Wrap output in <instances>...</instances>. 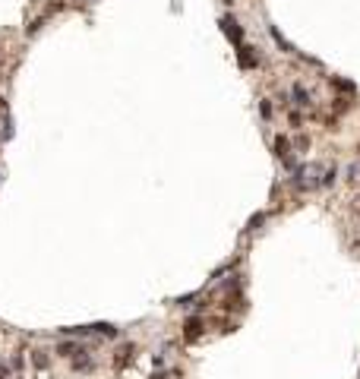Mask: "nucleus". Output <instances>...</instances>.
<instances>
[{"label": "nucleus", "instance_id": "ddd939ff", "mask_svg": "<svg viewBox=\"0 0 360 379\" xmlns=\"http://www.w3.org/2000/svg\"><path fill=\"white\" fill-rule=\"evenodd\" d=\"M297 149H310V139H306V136H297Z\"/></svg>", "mask_w": 360, "mask_h": 379}, {"label": "nucleus", "instance_id": "9d476101", "mask_svg": "<svg viewBox=\"0 0 360 379\" xmlns=\"http://www.w3.org/2000/svg\"><path fill=\"white\" fill-rule=\"evenodd\" d=\"M332 85L341 89V92H354V82H348V79H335V76H332Z\"/></svg>", "mask_w": 360, "mask_h": 379}, {"label": "nucleus", "instance_id": "423d86ee", "mask_svg": "<svg viewBox=\"0 0 360 379\" xmlns=\"http://www.w3.org/2000/svg\"><path fill=\"white\" fill-rule=\"evenodd\" d=\"M291 95H294V104H300V108H310V104H313V95L303 89V82H297Z\"/></svg>", "mask_w": 360, "mask_h": 379}, {"label": "nucleus", "instance_id": "f8f14e48", "mask_svg": "<svg viewBox=\"0 0 360 379\" xmlns=\"http://www.w3.org/2000/svg\"><path fill=\"white\" fill-rule=\"evenodd\" d=\"M262 221H265V215H256V218H250V231H256Z\"/></svg>", "mask_w": 360, "mask_h": 379}, {"label": "nucleus", "instance_id": "f03ea898", "mask_svg": "<svg viewBox=\"0 0 360 379\" xmlns=\"http://www.w3.org/2000/svg\"><path fill=\"white\" fill-rule=\"evenodd\" d=\"M221 32H224V35H228L231 41L237 44V48L243 44V29H240V22H237L234 16H221Z\"/></svg>", "mask_w": 360, "mask_h": 379}, {"label": "nucleus", "instance_id": "6e6552de", "mask_svg": "<svg viewBox=\"0 0 360 379\" xmlns=\"http://www.w3.org/2000/svg\"><path fill=\"white\" fill-rule=\"evenodd\" d=\"M133 351H136L133 344L120 348V354H117V360H114V367H117V370H123V367H126V360H133Z\"/></svg>", "mask_w": 360, "mask_h": 379}, {"label": "nucleus", "instance_id": "0eeeda50", "mask_svg": "<svg viewBox=\"0 0 360 379\" xmlns=\"http://www.w3.org/2000/svg\"><path fill=\"white\" fill-rule=\"evenodd\" d=\"M269 32H272V38H275V44H278V48H281V51H284V54H294V48H291V41H288V38H284V35H281V32H278V29H275V25H272V29H269Z\"/></svg>", "mask_w": 360, "mask_h": 379}, {"label": "nucleus", "instance_id": "20e7f679", "mask_svg": "<svg viewBox=\"0 0 360 379\" xmlns=\"http://www.w3.org/2000/svg\"><path fill=\"white\" fill-rule=\"evenodd\" d=\"M275 155L281 158L288 168H294V158H291V142H288V136H278L275 139Z\"/></svg>", "mask_w": 360, "mask_h": 379}, {"label": "nucleus", "instance_id": "9b49d317", "mask_svg": "<svg viewBox=\"0 0 360 379\" xmlns=\"http://www.w3.org/2000/svg\"><path fill=\"white\" fill-rule=\"evenodd\" d=\"M32 360H35V367H48V354H44V351H35V357H32Z\"/></svg>", "mask_w": 360, "mask_h": 379}, {"label": "nucleus", "instance_id": "4468645a", "mask_svg": "<svg viewBox=\"0 0 360 379\" xmlns=\"http://www.w3.org/2000/svg\"><path fill=\"white\" fill-rule=\"evenodd\" d=\"M6 376H10V370H6L3 363H0V379H6Z\"/></svg>", "mask_w": 360, "mask_h": 379}, {"label": "nucleus", "instance_id": "1a4fd4ad", "mask_svg": "<svg viewBox=\"0 0 360 379\" xmlns=\"http://www.w3.org/2000/svg\"><path fill=\"white\" fill-rule=\"evenodd\" d=\"M57 354H63V357H73V354H85L79 344H73V341H66V344H60L57 348Z\"/></svg>", "mask_w": 360, "mask_h": 379}, {"label": "nucleus", "instance_id": "7ed1b4c3", "mask_svg": "<svg viewBox=\"0 0 360 379\" xmlns=\"http://www.w3.org/2000/svg\"><path fill=\"white\" fill-rule=\"evenodd\" d=\"M199 335H202V319H199V316H190V319L183 322V338H186V341H196Z\"/></svg>", "mask_w": 360, "mask_h": 379}, {"label": "nucleus", "instance_id": "f257e3e1", "mask_svg": "<svg viewBox=\"0 0 360 379\" xmlns=\"http://www.w3.org/2000/svg\"><path fill=\"white\" fill-rule=\"evenodd\" d=\"M319 174H325L322 164H306V168H297L294 171L297 190H316V187H322V177H319Z\"/></svg>", "mask_w": 360, "mask_h": 379}, {"label": "nucleus", "instance_id": "2eb2a0df", "mask_svg": "<svg viewBox=\"0 0 360 379\" xmlns=\"http://www.w3.org/2000/svg\"><path fill=\"white\" fill-rule=\"evenodd\" d=\"M0 108H3V98H0Z\"/></svg>", "mask_w": 360, "mask_h": 379}, {"label": "nucleus", "instance_id": "39448f33", "mask_svg": "<svg viewBox=\"0 0 360 379\" xmlns=\"http://www.w3.org/2000/svg\"><path fill=\"white\" fill-rule=\"evenodd\" d=\"M237 60H240V66H243V70H250V66H256V63H259V57L253 54V48L240 44V48H237Z\"/></svg>", "mask_w": 360, "mask_h": 379}]
</instances>
